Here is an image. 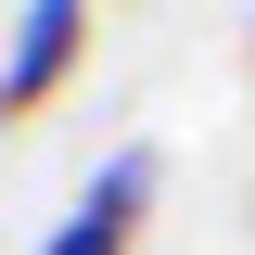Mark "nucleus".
Segmentation results:
<instances>
[{
    "label": "nucleus",
    "mask_w": 255,
    "mask_h": 255,
    "mask_svg": "<svg viewBox=\"0 0 255 255\" xmlns=\"http://www.w3.org/2000/svg\"><path fill=\"white\" fill-rule=\"evenodd\" d=\"M140 204H153V140H115V153H102V179L64 204V230H51L38 255H128Z\"/></svg>",
    "instance_id": "2"
},
{
    "label": "nucleus",
    "mask_w": 255,
    "mask_h": 255,
    "mask_svg": "<svg viewBox=\"0 0 255 255\" xmlns=\"http://www.w3.org/2000/svg\"><path fill=\"white\" fill-rule=\"evenodd\" d=\"M77 38H90V0H26L13 38H0V115H38L77 77Z\"/></svg>",
    "instance_id": "1"
}]
</instances>
